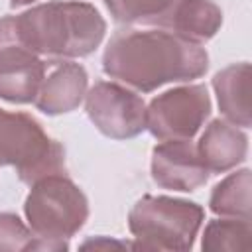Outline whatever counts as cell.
<instances>
[{"mask_svg": "<svg viewBox=\"0 0 252 252\" xmlns=\"http://www.w3.org/2000/svg\"><path fill=\"white\" fill-rule=\"evenodd\" d=\"M207 69L209 55L201 43L163 28L120 30L110 37L102 53V71L138 93L199 79Z\"/></svg>", "mask_w": 252, "mask_h": 252, "instance_id": "cell-1", "label": "cell"}, {"mask_svg": "<svg viewBox=\"0 0 252 252\" xmlns=\"http://www.w3.org/2000/svg\"><path fill=\"white\" fill-rule=\"evenodd\" d=\"M22 39L53 63L91 55L106 33L100 12L79 0H51L16 16Z\"/></svg>", "mask_w": 252, "mask_h": 252, "instance_id": "cell-2", "label": "cell"}, {"mask_svg": "<svg viewBox=\"0 0 252 252\" xmlns=\"http://www.w3.org/2000/svg\"><path fill=\"white\" fill-rule=\"evenodd\" d=\"M203 219L205 211L195 201L167 195H144L128 215V228L136 238L132 248L191 250Z\"/></svg>", "mask_w": 252, "mask_h": 252, "instance_id": "cell-3", "label": "cell"}, {"mask_svg": "<svg viewBox=\"0 0 252 252\" xmlns=\"http://www.w3.org/2000/svg\"><path fill=\"white\" fill-rule=\"evenodd\" d=\"M24 215L35 236L69 248L67 240L89 219V199L67 173H55L30 185Z\"/></svg>", "mask_w": 252, "mask_h": 252, "instance_id": "cell-4", "label": "cell"}, {"mask_svg": "<svg viewBox=\"0 0 252 252\" xmlns=\"http://www.w3.org/2000/svg\"><path fill=\"white\" fill-rule=\"evenodd\" d=\"M0 165H12L22 183L33 185L65 173V150L32 114L0 108Z\"/></svg>", "mask_w": 252, "mask_h": 252, "instance_id": "cell-5", "label": "cell"}, {"mask_svg": "<svg viewBox=\"0 0 252 252\" xmlns=\"http://www.w3.org/2000/svg\"><path fill=\"white\" fill-rule=\"evenodd\" d=\"M211 114V96L205 85L169 89L146 106V130L163 140H193Z\"/></svg>", "mask_w": 252, "mask_h": 252, "instance_id": "cell-6", "label": "cell"}, {"mask_svg": "<svg viewBox=\"0 0 252 252\" xmlns=\"http://www.w3.org/2000/svg\"><path fill=\"white\" fill-rule=\"evenodd\" d=\"M41 59L20 35L16 16L0 18V98L12 104H30L45 77Z\"/></svg>", "mask_w": 252, "mask_h": 252, "instance_id": "cell-7", "label": "cell"}, {"mask_svg": "<svg viewBox=\"0 0 252 252\" xmlns=\"http://www.w3.org/2000/svg\"><path fill=\"white\" fill-rule=\"evenodd\" d=\"M85 110L94 128L112 140H130L146 130V102L114 81L94 83L85 94Z\"/></svg>", "mask_w": 252, "mask_h": 252, "instance_id": "cell-8", "label": "cell"}, {"mask_svg": "<svg viewBox=\"0 0 252 252\" xmlns=\"http://www.w3.org/2000/svg\"><path fill=\"white\" fill-rule=\"evenodd\" d=\"M152 179L161 189L189 193L207 183L209 169L191 140H163L152 150Z\"/></svg>", "mask_w": 252, "mask_h": 252, "instance_id": "cell-9", "label": "cell"}, {"mask_svg": "<svg viewBox=\"0 0 252 252\" xmlns=\"http://www.w3.org/2000/svg\"><path fill=\"white\" fill-rule=\"evenodd\" d=\"M89 87V75L83 65L61 61L49 75L43 77L33 104L47 116H59L75 110Z\"/></svg>", "mask_w": 252, "mask_h": 252, "instance_id": "cell-10", "label": "cell"}, {"mask_svg": "<svg viewBox=\"0 0 252 252\" xmlns=\"http://www.w3.org/2000/svg\"><path fill=\"white\" fill-rule=\"evenodd\" d=\"M197 152L209 173H224L246 159L248 136L224 118L211 120L197 144Z\"/></svg>", "mask_w": 252, "mask_h": 252, "instance_id": "cell-11", "label": "cell"}, {"mask_svg": "<svg viewBox=\"0 0 252 252\" xmlns=\"http://www.w3.org/2000/svg\"><path fill=\"white\" fill-rule=\"evenodd\" d=\"M156 26L189 41L203 43L220 30L222 10L213 0H175Z\"/></svg>", "mask_w": 252, "mask_h": 252, "instance_id": "cell-12", "label": "cell"}, {"mask_svg": "<svg viewBox=\"0 0 252 252\" xmlns=\"http://www.w3.org/2000/svg\"><path fill=\"white\" fill-rule=\"evenodd\" d=\"M250 63H232L213 77V89L224 120L250 128Z\"/></svg>", "mask_w": 252, "mask_h": 252, "instance_id": "cell-13", "label": "cell"}, {"mask_svg": "<svg viewBox=\"0 0 252 252\" xmlns=\"http://www.w3.org/2000/svg\"><path fill=\"white\" fill-rule=\"evenodd\" d=\"M250 191H252V173L248 167L238 169L224 179H220L211 193L209 207L215 215L234 217L250 220Z\"/></svg>", "mask_w": 252, "mask_h": 252, "instance_id": "cell-14", "label": "cell"}, {"mask_svg": "<svg viewBox=\"0 0 252 252\" xmlns=\"http://www.w3.org/2000/svg\"><path fill=\"white\" fill-rule=\"evenodd\" d=\"M250 236V220L220 217L207 222L201 238V248L205 252H240L248 248Z\"/></svg>", "mask_w": 252, "mask_h": 252, "instance_id": "cell-15", "label": "cell"}, {"mask_svg": "<svg viewBox=\"0 0 252 252\" xmlns=\"http://www.w3.org/2000/svg\"><path fill=\"white\" fill-rule=\"evenodd\" d=\"M175 0H104L106 10L118 24L156 26Z\"/></svg>", "mask_w": 252, "mask_h": 252, "instance_id": "cell-16", "label": "cell"}, {"mask_svg": "<svg viewBox=\"0 0 252 252\" xmlns=\"http://www.w3.org/2000/svg\"><path fill=\"white\" fill-rule=\"evenodd\" d=\"M37 236L30 226H26L18 215L0 213V252L35 250Z\"/></svg>", "mask_w": 252, "mask_h": 252, "instance_id": "cell-17", "label": "cell"}, {"mask_svg": "<svg viewBox=\"0 0 252 252\" xmlns=\"http://www.w3.org/2000/svg\"><path fill=\"white\" fill-rule=\"evenodd\" d=\"M98 248V246H130L128 242H116V240H108V238H94V240H87L81 244V248Z\"/></svg>", "mask_w": 252, "mask_h": 252, "instance_id": "cell-18", "label": "cell"}, {"mask_svg": "<svg viewBox=\"0 0 252 252\" xmlns=\"http://www.w3.org/2000/svg\"><path fill=\"white\" fill-rule=\"evenodd\" d=\"M35 0H10V6L12 8H18V6H26V4H32Z\"/></svg>", "mask_w": 252, "mask_h": 252, "instance_id": "cell-19", "label": "cell"}]
</instances>
